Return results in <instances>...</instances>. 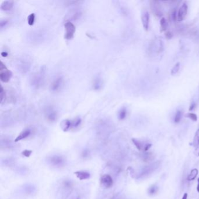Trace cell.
I'll return each instance as SVG.
<instances>
[{"mask_svg":"<svg viewBox=\"0 0 199 199\" xmlns=\"http://www.w3.org/2000/svg\"><path fill=\"white\" fill-rule=\"evenodd\" d=\"M101 183L106 188H110L113 186V180L109 175H104L101 179Z\"/></svg>","mask_w":199,"mask_h":199,"instance_id":"5bb4252c","label":"cell"},{"mask_svg":"<svg viewBox=\"0 0 199 199\" xmlns=\"http://www.w3.org/2000/svg\"><path fill=\"white\" fill-rule=\"evenodd\" d=\"M64 28L65 31L64 38L67 40L72 39L74 37L76 32V26L74 24L70 21L66 22L64 24Z\"/></svg>","mask_w":199,"mask_h":199,"instance_id":"8992f818","label":"cell"},{"mask_svg":"<svg viewBox=\"0 0 199 199\" xmlns=\"http://www.w3.org/2000/svg\"><path fill=\"white\" fill-rule=\"evenodd\" d=\"M31 133V131L29 128L25 129L24 131H22L21 133L17 136V137L15 139L14 141L15 143L20 141L21 140H24V139L27 138L28 137H29L30 136Z\"/></svg>","mask_w":199,"mask_h":199,"instance_id":"2e32d148","label":"cell"},{"mask_svg":"<svg viewBox=\"0 0 199 199\" xmlns=\"http://www.w3.org/2000/svg\"><path fill=\"white\" fill-rule=\"evenodd\" d=\"M6 92L4 89V88L3 87H1V103H3L4 100L6 99Z\"/></svg>","mask_w":199,"mask_h":199,"instance_id":"4dcf8cb0","label":"cell"},{"mask_svg":"<svg viewBox=\"0 0 199 199\" xmlns=\"http://www.w3.org/2000/svg\"><path fill=\"white\" fill-rule=\"evenodd\" d=\"M187 193H185V194L183 195V197H182V199H187Z\"/></svg>","mask_w":199,"mask_h":199,"instance_id":"f35d334b","label":"cell"},{"mask_svg":"<svg viewBox=\"0 0 199 199\" xmlns=\"http://www.w3.org/2000/svg\"><path fill=\"white\" fill-rule=\"evenodd\" d=\"M18 70L22 74H26L31 67V62L28 58H22L19 60L17 64Z\"/></svg>","mask_w":199,"mask_h":199,"instance_id":"5b68a950","label":"cell"},{"mask_svg":"<svg viewBox=\"0 0 199 199\" xmlns=\"http://www.w3.org/2000/svg\"><path fill=\"white\" fill-rule=\"evenodd\" d=\"M186 117L190 119L191 120L194 121H196L197 120V116L195 113H189L186 114Z\"/></svg>","mask_w":199,"mask_h":199,"instance_id":"f546056e","label":"cell"},{"mask_svg":"<svg viewBox=\"0 0 199 199\" xmlns=\"http://www.w3.org/2000/svg\"><path fill=\"white\" fill-rule=\"evenodd\" d=\"M188 11V6L186 3H184L181 7L179 8L178 13H177V19L178 21H183L187 14Z\"/></svg>","mask_w":199,"mask_h":199,"instance_id":"30bf717a","label":"cell"},{"mask_svg":"<svg viewBox=\"0 0 199 199\" xmlns=\"http://www.w3.org/2000/svg\"><path fill=\"white\" fill-rule=\"evenodd\" d=\"M160 25H161V29L162 32L165 31L167 28H168V22L166 21V20L165 19V18H162L161 21H160Z\"/></svg>","mask_w":199,"mask_h":199,"instance_id":"7402d4cb","label":"cell"},{"mask_svg":"<svg viewBox=\"0 0 199 199\" xmlns=\"http://www.w3.org/2000/svg\"><path fill=\"white\" fill-rule=\"evenodd\" d=\"M64 84L63 78L62 77L56 78L51 84L50 89L53 92H57L61 89Z\"/></svg>","mask_w":199,"mask_h":199,"instance_id":"8fae6325","label":"cell"},{"mask_svg":"<svg viewBox=\"0 0 199 199\" xmlns=\"http://www.w3.org/2000/svg\"><path fill=\"white\" fill-rule=\"evenodd\" d=\"M35 14L32 13L31 14H30L28 17V24L30 26H32L34 24L35 22Z\"/></svg>","mask_w":199,"mask_h":199,"instance_id":"4316f807","label":"cell"},{"mask_svg":"<svg viewBox=\"0 0 199 199\" xmlns=\"http://www.w3.org/2000/svg\"><path fill=\"white\" fill-rule=\"evenodd\" d=\"M103 82L102 77L100 76H96L93 80L92 86H93L94 89L96 91L100 90L103 87Z\"/></svg>","mask_w":199,"mask_h":199,"instance_id":"9a60e30c","label":"cell"},{"mask_svg":"<svg viewBox=\"0 0 199 199\" xmlns=\"http://www.w3.org/2000/svg\"><path fill=\"white\" fill-rule=\"evenodd\" d=\"M165 36H166V37L168 38V39H171V38H172V33L171 32H167L166 33H165Z\"/></svg>","mask_w":199,"mask_h":199,"instance_id":"836d02e7","label":"cell"},{"mask_svg":"<svg viewBox=\"0 0 199 199\" xmlns=\"http://www.w3.org/2000/svg\"><path fill=\"white\" fill-rule=\"evenodd\" d=\"M7 24H8V21L7 20H6V19H1V22H0V27H1V28H3Z\"/></svg>","mask_w":199,"mask_h":199,"instance_id":"d6a6232c","label":"cell"},{"mask_svg":"<svg viewBox=\"0 0 199 199\" xmlns=\"http://www.w3.org/2000/svg\"><path fill=\"white\" fill-rule=\"evenodd\" d=\"M14 6V3L11 1H3L1 6V9L3 11H7L11 10Z\"/></svg>","mask_w":199,"mask_h":199,"instance_id":"d6986e66","label":"cell"},{"mask_svg":"<svg viewBox=\"0 0 199 199\" xmlns=\"http://www.w3.org/2000/svg\"><path fill=\"white\" fill-rule=\"evenodd\" d=\"M198 171L197 169H193L191 171L190 174L188 175V177H187V180H194L196 176H197L198 175Z\"/></svg>","mask_w":199,"mask_h":199,"instance_id":"44dd1931","label":"cell"},{"mask_svg":"<svg viewBox=\"0 0 199 199\" xmlns=\"http://www.w3.org/2000/svg\"><path fill=\"white\" fill-rule=\"evenodd\" d=\"M182 112L181 110H178L175 114V119H174V121L176 123H179L182 119Z\"/></svg>","mask_w":199,"mask_h":199,"instance_id":"d4e9b609","label":"cell"},{"mask_svg":"<svg viewBox=\"0 0 199 199\" xmlns=\"http://www.w3.org/2000/svg\"><path fill=\"white\" fill-rule=\"evenodd\" d=\"M197 191L199 193V178L198 179V180H197Z\"/></svg>","mask_w":199,"mask_h":199,"instance_id":"74e56055","label":"cell"},{"mask_svg":"<svg viewBox=\"0 0 199 199\" xmlns=\"http://www.w3.org/2000/svg\"><path fill=\"white\" fill-rule=\"evenodd\" d=\"M158 187L155 185H153L150 187L148 189V194L151 196L155 194L158 191Z\"/></svg>","mask_w":199,"mask_h":199,"instance_id":"484cf974","label":"cell"},{"mask_svg":"<svg viewBox=\"0 0 199 199\" xmlns=\"http://www.w3.org/2000/svg\"><path fill=\"white\" fill-rule=\"evenodd\" d=\"M49 163L57 168L62 166L65 164V160L60 155H53L49 158Z\"/></svg>","mask_w":199,"mask_h":199,"instance_id":"9c48e42d","label":"cell"},{"mask_svg":"<svg viewBox=\"0 0 199 199\" xmlns=\"http://www.w3.org/2000/svg\"><path fill=\"white\" fill-rule=\"evenodd\" d=\"M194 107H195V103H193L191 105H190V108H189V110H192L193 109H194Z\"/></svg>","mask_w":199,"mask_h":199,"instance_id":"d590c367","label":"cell"},{"mask_svg":"<svg viewBox=\"0 0 199 199\" xmlns=\"http://www.w3.org/2000/svg\"><path fill=\"white\" fill-rule=\"evenodd\" d=\"M180 62H177L173 66V68L172 69V70H171V74L172 76H175L178 73V71L180 69Z\"/></svg>","mask_w":199,"mask_h":199,"instance_id":"cb8c5ba5","label":"cell"},{"mask_svg":"<svg viewBox=\"0 0 199 199\" xmlns=\"http://www.w3.org/2000/svg\"><path fill=\"white\" fill-rule=\"evenodd\" d=\"M46 67L42 66L31 77L30 84L35 89L40 88L44 84L46 77Z\"/></svg>","mask_w":199,"mask_h":199,"instance_id":"6da1fadb","label":"cell"},{"mask_svg":"<svg viewBox=\"0 0 199 199\" xmlns=\"http://www.w3.org/2000/svg\"><path fill=\"white\" fill-rule=\"evenodd\" d=\"M160 165V162L158 161V162H154L149 165L146 166L145 167H144L142 169V171H141L139 178H146L148 176H149L150 175H151V173H153L156 169H158V168L159 166Z\"/></svg>","mask_w":199,"mask_h":199,"instance_id":"3957f363","label":"cell"},{"mask_svg":"<svg viewBox=\"0 0 199 199\" xmlns=\"http://www.w3.org/2000/svg\"><path fill=\"white\" fill-rule=\"evenodd\" d=\"M72 121V127H77L79 126L81 123V119L80 117H76L73 121Z\"/></svg>","mask_w":199,"mask_h":199,"instance_id":"f1b7e54d","label":"cell"},{"mask_svg":"<svg viewBox=\"0 0 199 199\" xmlns=\"http://www.w3.org/2000/svg\"><path fill=\"white\" fill-rule=\"evenodd\" d=\"M12 76V73L9 70L3 62H1L0 65V78L3 83H8L10 81Z\"/></svg>","mask_w":199,"mask_h":199,"instance_id":"277c9868","label":"cell"},{"mask_svg":"<svg viewBox=\"0 0 199 199\" xmlns=\"http://www.w3.org/2000/svg\"><path fill=\"white\" fill-rule=\"evenodd\" d=\"M46 38V32L43 29H36L28 33L29 42L34 44L42 43Z\"/></svg>","mask_w":199,"mask_h":199,"instance_id":"7a4b0ae2","label":"cell"},{"mask_svg":"<svg viewBox=\"0 0 199 199\" xmlns=\"http://www.w3.org/2000/svg\"><path fill=\"white\" fill-rule=\"evenodd\" d=\"M83 13L80 9L77 8L71 9L65 17V19L67 21L66 22L77 21L81 17Z\"/></svg>","mask_w":199,"mask_h":199,"instance_id":"52a82bcc","label":"cell"},{"mask_svg":"<svg viewBox=\"0 0 199 199\" xmlns=\"http://www.w3.org/2000/svg\"><path fill=\"white\" fill-rule=\"evenodd\" d=\"M61 127L64 131H67L72 127V121L69 119H65L61 121Z\"/></svg>","mask_w":199,"mask_h":199,"instance_id":"ac0fdd59","label":"cell"},{"mask_svg":"<svg viewBox=\"0 0 199 199\" xmlns=\"http://www.w3.org/2000/svg\"><path fill=\"white\" fill-rule=\"evenodd\" d=\"M1 55L3 56V57H7L8 55V53L6 51H4V52H2L1 53Z\"/></svg>","mask_w":199,"mask_h":199,"instance_id":"8d00e7d4","label":"cell"},{"mask_svg":"<svg viewBox=\"0 0 199 199\" xmlns=\"http://www.w3.org/2000/svg\"><path fill=\"white\" fill-rule=\"evenodd\" d=\"M76 176L81 180L88 179L90 178V173L86 171H77L74 172Z\"/></svg>","mask_w":199,"mask_h":199,"instance_id":"e0dca14e","label":"cell"},{"mask_svg":"<svg viewBox=\"0 0 199 199\" xmlns=\"http://www.w3.org/2000/svg\"><path fill=\"white\" fill-rule=\"evenodd\" d=\"M127 115V109L125 107L120 109L118 113V117L120 120H123L126 118Z\"/></svg>","mask_w":199,"mask_h":199,"instance_id":"ffe728a7","label":"cell"},{"mask_svg":"<svg viewBox=\"0 0 199 199\" xmlns=\"http://www.w3.org/2000/svg\"><path fill=\"white\" fill-rule=\"evenodd\" d=\"M141 22L143 26L146 31H148L150 24V14L148 11L144 10L141 14Z\"/></svg>","mask_w":199,"mask_h":199,"instance_id":"7c38bea8","label":"cell"},{"mask_svg":"<svg viewBox=\"0 0 199 199\" xmlns=\"http://www.w3.org/2000/svg\"><path fill=\"white\" fill-rule=\"evenodd\" d=\"M44 114L47 119L50 121H54L57 118V112L52 106H47L44 109Z\"/></svg>","mask_w":199,"mask_h":199,"instance_id":"ba28073f","label":"cell"},{"mask_svg":"<svg viewBox=\"0 0 199 199\" xmlns=\"http://www.w3.org/2000/svg\"><path fill=\"white\" fill-rule=\"evenodd\" d=\"M150 7L151 9V11L153 12V14L155 15L157 17H161L162 15L161 8V6L158 1H150Z\"/></svg>","mask_w":199,"mask_h":199,"instance_id":"4fadbf2b","label":"cell"},{"mask_svg":"<svg viewBox=\"0 0 199 199\" xmlns=\"http://www.w3.org/2000/svg\"><path fill=\"white\" fill-rule=\"evenodd\" d=\"M32 151L31 150H24L22 153V154L25 156V157H29L31 156V155L32 154Z\"/></svg>","mask_w":199,"mask_h":199,"instance_id":"1f68e13d","label":"cell"},{"mask_svg":"<svg viewBox=\"0 0 199 199\" xmlns=\"http://www.w3.org/2000/svg\"><path fill=\"white\" fill-rule=\"evenodd\" d=\"M82 156H83V157H87V156H88V152H87V151H83V154H82Z\"/></svg>","mask_w":199,"mask_h":199,"instance_id":"e575fe53","label":"cell"},{"mask_svg":"<svg viewBox=\"0 0 199 199\" xmlns=\"http://www.w3.org/2000/svg\"><path fill=\"white\" fill-rule=\"evenodd\" d=\"M153 154L151 153H145L144 154H143L142 158L145 161V162H147L151 159H152L153 158Z\"/></svg>","mask_w":199,"mask_h":199,"instance_id":"83f0119b","label":"cell"},{"mask_svg":"<svg viewBox=\"0 0 199 199\" xmlns=\"http://www.w3.org/2000/svg\"><path fill=\"white\" fill-rule=\"evenodd\" d=\"M193 144L195 147H197L198 146H199V128L196 132Z\"/></svg>","mask_w":199,"mask_h":199,"instance_id":"603a6c76","label":"cell"},{"mask_svg":"<svg viewBox=\"0 0 199 199\" xmlns=\"http://www.w3.org/2000/svg\"><path fill=\"white\" fill-rule=\"evenodd\" d=\"M77 199H79V198H77Z\"/></svg>","mask_w":199,"mask_h":199,"instance_id":"ab89813d","label":"cell"}]
</instances>
